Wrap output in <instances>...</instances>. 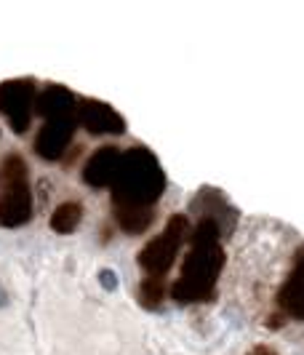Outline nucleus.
I'll return each mask as SVG.
<instances>
[{
    "mask_svg": "<svg viewBox=\"0 0 304 355\" xmlns=\"http://www.w3.org/2000/svg\"><path fill=\"white\" fill-rule=\"evenodd\" d=\"M222 225L214 216H203L193 232V249L187 254L181 275L171 286V297L179 304L203 302L214 294L219 272L224 267V249H222Z\"/></svg>",
    "mask_w": 304,
    "mask_h": 355,
    "instance_id": "nucleus-1",
    "label": "nucleus"
},
{
    "mask_svg": "<svg viewBox=\"0 0 304 355\" xmlns=\"http://www.w3.org/2000/svg\"><path fill=\"white\" fill-rule=\"evenodd\" d=\"M109 187L112 209H152L166 190V174L147 147H131L120 153V163Z\"/></svg>",
    "mask_w": 304,
    "mask_h": 355,
    "instance_id": "nucleus-2",
    "label": "nucleus"
},
{
    "mask_svg": "<svg viewBox=\"0 0 304 355\" xmlns=\"http://www.w3.org/2000/svg\"><path fill=\"white\" fill-rule=\"evenodd\" d=\"M33 216L30 171L21 155H8L3 163V196H0V227H21Z\"/></svg>",
    "mask_w": 304,
    "mask_h": 355,
    "instance_id": "nucleus-3",
    "label": "nucleus"
},
{
    "mask_svg": "<svg viewBox=\"0 0 304 355\" xmlns=\"http://www.w3.org/2000/svg\"><path fill=\"white\" fill-rule=\"evenodd\" d=\"M187 232H190L187 216H184V214H174V216L168 219L166 230H163L158 238H152V241L139 251V257H136L139 267H142L147 275L163 278V275L171 270V265H174V259H177V254H179Z\"/></svg>",
    "mask_w": 304,
    "mask_h": 355,
    "instance_id": "nucleus-4",
    "label": "nucleus"
},
{
    "mask_svg": "<svg viewBox=\"0 0 304 355\" xmlns=\"http://www.w3.org/2000/svg\"><path fill=\"white\" fill-rule=\"evenodd\" d=\"M33 107H35V80L21 78L0 83V112L8 118L17 134H24L30 128Z\"/></svg>",
    "mask_w": 304,
    "mask_h": 355,
    "instance_id": "nucleus-5",
    "label": "nucleus"
},
{
    "mask_svg": "<svg viewBox=\"0 0 304 355\" xmlns=\"http://www.w3.org/2000/svg\"><path fill=\"white\" fill-rule=\"evenodd\" d=\"M75 118L89 134H96V137L99 134H123L125 131L123 115H118L107 102H99V99H78Z\"/></svg>",
    "mask_w": 304,
    "mask_h": 355,
    "instance_id": "nucleus-6",
    "label": "nucleus"
},
{
    "mask_svg": "<svg viewBox=\"0 0 304 355\" xmlns=\"http://www.w3.org/2000/svg\"><path fill=\"white\" fill-rule=\"evenodd\" d=\"M78 128V118H56L46 121L35 137V153L46 160H59L64 150L70 147L72 137Z\"/></svg>",
    "mask_w": 304,
    "mask_h": 355,
    "instance_id": "nucleus-7",
    "label": "nucleus"
},
{
    "mask_svg": "<svg viewBox=\"0 0 304 355\" xmlns=\"http://www.w3.org/2000/svg\"><path fill=\"white\" fill-rule=\"evenodd\" d=\"M278 304L280 310L296 320H304V246L296 254L294 270L286 278L283 288L278 291Z\"/></svg>",
    "mask_w": 304,
    "mask_h": 355,
    "instance_id": "nucleus-8",
    "label": "nucleus"
},
{
    "mask_svg": "<svg viewBox=\"0 0 304 355\" xmlns=\"http://www.w3.org/2000/svg\"><path fill=\"white\" fill-rule=\"evenodd\" d=\"M118 163H120V150L118 147H99L93 155L89 158L86 168H83V179L91 187H109L112 179H115V171H118Z\"/></svg>",
    "mask_w": 304,
    "mask_h": 355,
    "instance_id": "nucleus-9",
    "label": "nucleus"
},
{
    "mask_svg": "<svg viewBox=\"0 0 304 355\" xmlns=\"http://www.w3.org/2000/svg\"><path fill=\"white\" fill-rule=\"evenodd\" d=\"M78 110V99L70 89L64 86H48L35 99V112L46 121H56V118H75Z\"/></svg>",
    "mask_w": 304,
    "mask_h": 355,
    "instance_id": "nucleus-10",
    "label": "nucleus"
},
{
    "mask_svg": "<svg viewBox=\"0 0 304 355\" xmlns=\"http://www.w3.org/2000/svg\"><path fill=\"white\" fill-rule=\"evenodd\" d=\"M83 219V206L78 200H67L62 206H56V211L51 214V230L59 235H70Z\"/></svg>",
    "mask_w": 304,
    "mask_h": 355,
    "instance_id": "nucleus-11",
    "label": "nucleus"
},
{
    "mask_svg": "<svg viewBox=\"0 0 304 355\" xmlns=\"http://www.w3.org/2000/svg\"><path fill=\"white\" fill-rule=\"evenodd\" d=\"M136 297H139V304L147 307V310H158L166 300V281L163 278H155V275H147L139 288H136Z\"/></svg>",
    "mask_w": 304,
    "mask_h": 355,
    "instance_id": "nucleus-12",
    "label": "nucleus"
},
{
    "mask_svg": "<svg viewBox=\"0 0 304 355\" xmlns=\"http://www.w3.org/2000/svg\"><path fill=\"white\" fill-rule=\"evenodd\" d=\"M249 355H278V353H275V347H269V345H256Z\"/></svg>",
    "mask_w": 304,
    "mask_h": 355,
    "instance_id": "nucleus-13",
    "label": "nucleus"
}]
</instances>
